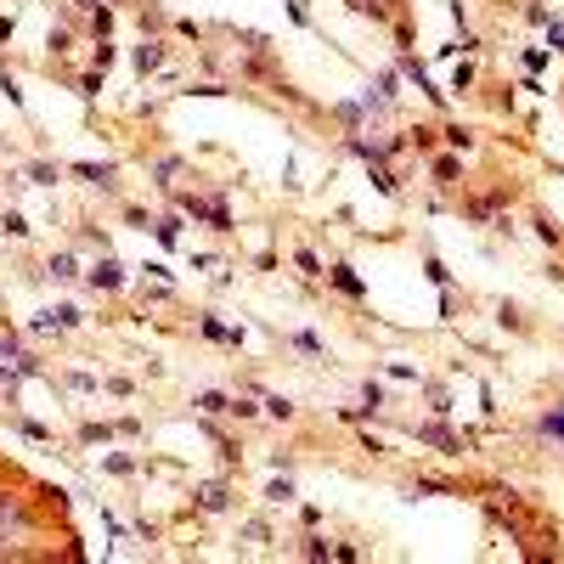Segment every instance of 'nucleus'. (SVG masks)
Instances as JSON below:
<instances>
[{
	"instance_id": "nucleus-1",
	"label": "nucleus",
	"mask_w": 564,
	"mask_h": 564,
	"mask_svg": "<svg viewBox=\"0 0 564 564\" xmlns=\"http://www.w3.org/2000/svg\"><path fill=\"white\" fill-rule=\"evenodd\" d=\"M119 282H124L119 259H96V266H91V288H119Z\"/></svg>"
},
{
	"instance_id": "nucleus-2",
	"label": "nucleus",
	"mask_w": 564,
	"mask_h": 564,
	"mask_svg": "<svg viewBox=\"0 0 564 564\" xmlns=\"http://www.w3.org/2000/svg\"><path fill=\"white\" fill-rule=\"evenodd\" d=\"M412 435H418V441H429V446H446V452H463V441H457V435H446L441 423H423V429H412Z\"/></svg>"
},
{
	"instance_id": "nucleus-3",
	"label": "nucleus",
	"mask_w": 564,
	"mask_h": 564,
	"mask_svg": "<svg viewBox=\"0 0 564 564\" xmlns=\"http://www.w3.org/2000/svg\"><path fill=\"white\" fill-rule=\"evenodd\" d=\"M164 62V46H158V40H142V46H136V74H153Z\"/></svg>"
},
{
	"instance_id": "nucleus-4",
	"label": "nucleus",
	"mask_w": 564,
	"mask_h": 564,
	"mask_svg": "<svg viewBox=\"0 0 564 564\" xmlns=\"http://www.w3.org/2000/svg\"><path fill=\"white\" fill-rule=\"evenodd\" d=\"M327 277H333V288H344V293H356V299H361V277H356L350 266H333Z\"/></svg>"
},
{
	"instance_id": "nucleus-5",
	"label": "nucleus",
	"mask_w": 564,
	"mask_h": 564,
	"mask_svg": "<svg viewBox=\"0 0 564 564\" xmlns=\"http://www.w3.org/2000/svg\"><path fill=\"white\" fill-rule=\"evenodd\" d=\"M79 176L91 181V187H108V192H113V164H102V169H96V164H79Z\"/></svg>"
},
{
	"instance_id": "nucleus-6",
	"label": "nucleus",
	"mask_w": 564,
	"mask_h": 564,
	"mask_svg": "<svg viewBox=\"0 0 564 564\" xmlns=\"http://www.w3.org/2000/svg\"><path fill=\"white\" fill-rule=\"evenodd\" d=\"M198 508H209V513H221V508H226V486H209V491L198 497Z\"/></svg>"
},
{
	"instance_id": "nucleus-7",
	"label": "nucleus",
	"mask_w": 564,
	"mask_h": 564,
	"mask_svg": "<svg viewBox=\"0 0 564 564\" xmlns=\"http://www.w3.org/2000/svg\"><path fill=\"white\" fill-rule=\"evenodd\" d=\"M293 259H299V271H305V277H327V271H322V259H316V254H311V248H299V254H293Z\"/></svg>"
},
{
	"instance_id": "nucleus-8",
	"label": "nucleus",
	"mask_w": 564,
	"mask_h": 564,
	"mask_svg": "<svg viewBox=\"0 0 564 564\" xmlns=\"http://www.w3.org/2000/svg\"><path fill=\"white\" fill-rule=\"evenodd\" d=\"M0 226H6V237H28V221H23L17 209H6V221H0Z\"/></svg>"
},
{
	"instance_id": "nucleus-9",
	"label": "nucleus",
	"mask_w": 564,
	"mask_h": 564,
	"mask_svg": "<svg viewBox=\"0 0 564 564\" xmlns=\"http://www.w3.org/2000/svg\"><path fill=\"white\" fill-rule=\"evenodd\" d=\"M457 169H463L457 158H435V181H457Z\"/></svg>"
},
{
	"instance_id": "nucleus-10",
	"label": "nucleus",
	"mask_w": 564,
	"mask_h": 564,
	"mask_svg": "<svg viewBox=\"0 0 564 564\" xmlns=\"http://www.w3.org/2000/svg\"><path fill=\"white\" fill-rule=\"evenodd\" d=\"M51 277H57V282L74 277V254H57V259H51Z\"/></svg>"
},
{
	"instance_id": "nucleus-11",
	"label": "nucleus",
	"mask_w": 564,
	"mask_h": 564,
	"mask_svg": "<svg viewBox=\"0 0 564 564\" xmlns=\"http://www.w3.org/2000/svg\"><path fill=\"white\" fill-rule=\"evenodd\" d=\"M198 407H203V412H232L237 401H226V395H198Z\"/></svg>"
},
{
	"instance_id": "nucleus-12",
	"label": "nucleus",
	"mask_w": 564,
	"mask_h": 564,
	"mask_svg": "<svg viewBox=\"0 0 564 564\" xmlns=\"http://www.w3.org/2000/svg\"><path fill=\"white\" fill-rule=\"evenodd\" d=\"M446 142H452V147H463V153H468V147H474V136H468V130H457V124H452V130H446Z\"/></svg>"
},
{
	"instance_id": "nucleus-13",
	"label": "nucleus",
	"mask_w": 564,
	"mask_h": 564,
	"mask_svg": "<svg viewBox=\"0 0 564 564\" xmlns=\"http://www.w3.org/2000/svg\"><path fill=\"white\" fill-rule=\"evenodd\" d=\"M542 429H547V435H564V412H547V418H542Z\"/></svg>"
}]
</instances>
